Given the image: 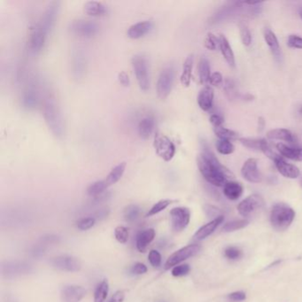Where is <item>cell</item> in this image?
<instances>
[{
    "instance_id": "obj_44",
    "label": "cell",
    "mask_w": 302,
    "mask_h": 302,
    "mask_svg": "<svg viewBox=\"0 0 302 302\" xmlns=\"http://www.w3.org/2000/svg\"><path fill=\"white\" fill-rule=\"evenodd\" d=\"M242 255V251L237 247H228L224 250V256L226 257L228 260H237L240 259Z\"/></svg>"
},
{
    "instance_id": "obj_35",
    "label": "cell",
    "mask_w": 302,
    "mask_h": 302,
    "mask_svg": "<svg viewBox=\"0 0 302 302\" xmlns=\"http://www.w3.org/2000/svg\"><path fill=\"white\" fill-rule=\"evenodd\" d=\"M214 131L215 136H217L220 140L231 141V140L238 139V134L236 131L227 128H224L223 126L214 128Z\"/></svg>"
},
{
    "instance_id": "obj_9",
    "label": "cell",
    "mask_w": 302,
    "mask_h": 302,
    "mask_svg": "<svg viewBox=\"0 0 302 302\" xmlns=\"http://www.w3.org/2000/svg\"><path fill=\"white\" fill-rule=\"evenodd\" d=\"M32 265L26 261L13 260L2 263L1 273L6 278H15L18 276H25L33 272Z\"/></svg>"
},
{
    "instance_id": "obj_12",
    "label": "cell",
    "mask_w": 302,
    "mask_h": 302,
    "mask_svg": "<svg viewBox=\"0 0 302 302\" xmlns=\"http://www.w3.org/2000/svg\"><path fill=\"white\" fill-rule=\"evenodd\" d=\"M170 219L173 231L181 232L188 226L191 220V211L188 208L177 207L171 209Z\"/></svg>"
},
{
    "instance_id": "obj_28",
    "label": "cell",
    "mask_w": 302,
    "mask_h": 302,
    "mask_svg": "<svg viewBox=\"0 0 302 302\" xmlns=\"http://www.w3.org/2000/svg\"><path fill=\"white\" fill-rule=\"evenodd\" d=\"M276 149L278 150L280 154L285 158L296 162H302V148L279 143L276 145Z\"/></svg>"
},
{
    "instance_id": "obj_45",
    "label": "cell",
    "mask_w": 302,
    "mask_h": 302,
    "mask_svg": "<svg viewBox=\"0 0 302 302\" xmlns=\"http://www.w3.org/2000/svg\"><path fill=\"white\" fill-rule=\"evenodd\" d=\"M204 46L209 51H215L219 46V38L213 33H208L204 41Z\"/></svg>"
},
{
    "instance_id": "obj_29",
    "label": "cell",
    "mask_w": 302,
    "mask_h": 302,
    "mask_svg": "<svg viewBox=\"0 0 302 302\" xmlns=\"http://www.w3.org/2000/svg\"><path fill=\"white\" fill-rule=\"evenodd\" d=\"M193 64H194V55L190 54L185 58L184 65H183L182 74L180 76V82H181L183 86H185V87H189L191 85Z\"/></svg>"
},
{
    "instance_id": "obj_33",
    "label": "cell",
    "mask_w": 302,
    "mask_h": 302,
    "mask_svg": "<svg viewBox=\"0 0 302 302\" xmlns=\"http://www.w3.org/2000/svg\"><path fill=\"white\" fill-rule=\"evenodd\" d=\"M198 73L199 82L202 85H207L208 83H209L210 76H211L210 63L205 56L199 58L198 64Z\"/></svg>"
},
{
    "instance_id": "obj_21",
    "label": "cell",
    "mask_w": 302,
    "mask_h": 302,
    "mask_svg": "<svg viewBox=\"0 0 302 302\" xmlns=\"http://www.w3.org/2000/svg\"><path fill=\"white\" fill-rule=\"evenodd\" d=\"M155 128V119L153 115L148 114L139 119L136 126V132L141 139L146 140L153 134Z\"/></svg>"
},
{
    "instance_id": "obj_11",
    "label": "cell",
    "mask_w": 302,
    "mask_h": 302,
    "mask_svg": "<svg viewBox=\"0 0 302 302\" xmlns=\"http://www.w3.org/2000/svg\"><path fill=\"white\" fill-rule=\"evenodd\" d=\"M200 248H202L200 246H198L197 244H192V245H189V246H186V247L179 249L178 251H176L173 254H171L169 257V259L166 261V270H169L170 268H174V267L176 266L177 264L182 263L184 260L194 256L195 254H197L200 251Z\"/></svg>"
},
{
    "instance_id": "obj_51",
    "label": "cell",
    "mask_w": 302,
    "mask_h": 302,
    "mask_svg": "<svg viewBox=\"0 0 302 302\" xmlns=\"http://www.w3.org/2000/svg\"><path fill=\"white\" fill-rule=\"evenodd\" d=\"M130 272L132 275H142L147 272V267L143 263H135L133 266L130 268Z\"/></svg>"
},
{
    "instance_id": "obj_41",
    "label": "cell",
    "mask_w": 302,
    "mask_h": 302,
    "mask_svg": "<svg viewBox=\"0 0 302 302\" xmlns=\"http://www.w3.org/2000/svg\"><path fill=\"white\" fill-rule=\"evenodd\" d=\"M239 29V36H240L241 42L245 46H251L252 44V34L248 29V27L245 23H240L238 24Z\"/></svg>"
},
{
    "instance_id": "obj_42",
    "label": "cell",
    "mask_w": 302,
    "mask_h": 302,
    "mask_svg": "<svg viewBox=\"0 0 302 302\" xmlns=\"http://www.w3.org/2000/svg\"><path fill=\"white\" fill-rule=\"evenodd\" d=\"M249 224L247 220H234V221L229 222L223 227V231L224 232H231V231H237L241 230L245 227H247Z\"/></svg>"
},
{
    "instance_id": "obj_38",
    "label": "cell",
    "mask_w": 302,
    "mask_h": 302,
    "mask_svg": "<svg viewBox=\"0 0 302 302\" xmlns=\"http://www.w3.org/2000/svg\"><path fill=\"white\" fill-rule=\"evenodd\" d=\"M140 214V208L136 205H129L125 208L124 212V218L129 223H133L138 218Z\"/></svg>"
},
{
    "instance_id": "obj_59",
    "label": "cell",
    "mask_w": 302,
    "mask_h": 302,
    "mask_svg": "<svg viewBox=\"0 0 302 302\" xmlns=\"http://www.w3.org/2000/svg\"><path fill=\"white\" fill-rule=\"evenodd\" d=\"M299 113L302 115V107L299 108Z\"/></svg>"
},
{
    "instance_id": "obj_47",
    "label": "cell",
    "mask_w": 302,
    "mask_h": 302,
    "mask_svg": "<svg viewBox=\"0 0 302 302\" xmlns=\"http://www.w3.org/2000/svg\"><path fill=\"white\" fill-rule=\"evenodd\" d=\"M96 223L94 217L82 218L79 221L76 222V227L80 231H88L93 227Z\"/></svg>"
},
{
    "instance_id": "obj_22",
    "label": "cell",
    "mask_w": 302,
    "mask_h": 302,
    "mask_svg": "<svg viewBox=\"0 0 302 302\" xmlns=\"http://www.w3.org/2000/svg\"><path fill=\"white\" fill-rule=\"evenodd\" d=\"M268 138L271 140H282L287 142L290 146H295L298 144V137L295 134L286 129H274L267 132Z\"/></svg>"
},
{
    "instance_id": "obj_53",
    "label": "cell",
    "mask_w": 302,
    "mask_h": 302,
    "mask_svg": "<svg viewBox=\"0 0 302 302\" xmlns=\"http://www.w3.org/2000/svg\"><path fill=\"white\" fill-rule=\"evenodd\" d=\"M204 210L208 217L216 218L222 215L221 211L217 208H215L211 205H206L204 207Z\"/></svg>"
},
{
    "instance_id": "obj_18",
    "label": "cell",
    "mask_w": 302,
    "mask_h": 302,
    "mask_svg": "<svg viewBox=\"0 0 302 302\" xmlns=\"http://www.w3.org/2000/svg\"><path fill=\"white\" fill-rule=\"evenodd\" d=\"M47 37L48 36H46V34L36 26L33 29L32 33L29 36V48L30 52L36 55L42 52L43 49L45 48L46 46Z\"/></svg>"
},
{
    "instance_id": "obj_8",
    "label": "cell",
    "mask_w": 302,
    "mask_h": 302,
    "mask_svg": "<svg viewBox=\"0 0 302 302\" xmlns=\"http://www.w3.org/2000/svg\"><path fill=\"white\" fill-rule=\"evenodd\" d=\"M153 147L155 153L160 159L169 163L175 154V146L172 140L164 134L157 132L153 139Z\"/></svg>"
},
{
    "instance_id": "obj_14",
    "label": "cell",
    "mask_w": 302,
    "mask_h": 302,
    "mask_svg": "<svg viewBox=\"0 0 302 302\" xmlns=\"http://www.w3.org/2000/svg\"><path fill=\"white\" fill-rule=\"evenodd\" d=\"M238 141L243 145L245 147L249 148V149L258 150L263 152L267 157H269L270 159H276L278 154H276L271 148L270 145L268 144L266 140L263 138H247V137H241L238 138Z\"/></svg>"
},
{
    "instance_id": "obj_1",
    "label": "cell",
    "mask_w": 302,
    "mask_h": 302,
    "mask_svg": "<svg viewBox=\"0 0 302 302\" xmlns=\"http://www.w3.org/2000/svg\"><path fill=\"white\" fill-rule=\"evenodd\" d=\"M202 152L197 157L198 170L207 182L216 187L224 186L234 174L223 165L205 141L202 142Z\"/></svg>"
},
{
    "instance_id": "obj_16",
    "label": "cell",
    "mask_w": 302,
    "mask_h": 302,
    "mask_svg": "<svg viewBox=\"0 0 302 302\" xmlns=\"http://www.w3.org/2000/svg\"><path fill=\"white\" fill-rule=\"evenodd\" d=\"M86 295V290L75 285L65 286L61 292L62 302H80Z\"/></svg>"
},
{
    "instance_id": "obj_34",
    "label": "cell",
    "mask_w": 302,
    "mask_h": 302,
    "mask_svg": "<svg viewBox=\"0 0 302 302\" xmlns=\"http://www.w3.org/2000/svg\"><path fill=\"white\" fill-rule=\"evenodd\" d=\"M126 167L127 163L124 162V163H119L111 170L110 173L107 175V178L104 179L108 187L111 185H115L117 182L120 181V178L124 175L125 170H126Z\"/></svg>"
},
{
    "instance_id": "obj_37",
    "label": "cell",
    "mask_w": 302,
    "mask_h": 302,
    "mask_svg": "<svg viewBox=\"0 0 302 302\" xmlns=\"http://www.w3.org/2000/svg\"><path fill=\"white\" fill-rule=\"evenodd\" d=\"M109 292V285L107 280H103L97 286V289L95 291L94 302H105Z\"/></svg>"
},
{
    "instance_id": "obj_52",
    "label": "cell",
    "mask_w": 302,
    "mask_h": 302,
    "mask_svg": "<svg viewBox=\"0 0 302 302\" xmlns=\"http://www.w3.org/2000/svg\"><path fill=\"white\" fill-rule=\"evenodd\" d=\"M228 298L230 300L233 302H240L243 301L245 299H247V294L246 292L243 291H237V292H231L229 295Z\"/></svg>"
},
{
    "instance_id": "obj_49",
    "label": "cell",
    "mask_w": 302,
    "mask_h": 302,
    "mask_svg": "<svg viewBox=\"0 0 302 302\" xmlns=\"http://www.w3.org/2000/svg\"><path fill=\"white\" fill-rule=\"evenodd\" d=\"M148 260L150 264L154 268H159L162 265V255L158 251H151L148 255Z\"/></svg>"
},
{
    "instance_id": "obj_7",
    "label": "cell",
    "mask_w": 302,
    "mask_h": 302,
    "mask_svg": "<svg viewBox=\"0 0 302 302\" xmlns=\"http://www.w3.org/2000/svg\"><path fill=\"white\" fill-rule=\"evenodd\" d=\"M70 32L79 38L91 39L99 33L100 28L97 23L91 19H80L72 22L69 26Z\"/></svg>"
},
{
    "instance_id": "obj_56",
    "label": "cell",
    "mask_w": 302,
    "mask_h": 302,
    "mask_svg": "<svg viewBox=\"0 0 302 302\" xmlns=\"http://www.w3.org/2000/svg\"><path fill=\"white\" fill-rule=\"evenodd\" d=\"M118 82L120 83V85H123L124 87H129L130 85V77L129 75L127 74L125 71H120L118 74Z\"/></svg>"
},
{
    "instance_id": "obj_13",
    "label": "cell",
    "mask_w": 302,
    "mask_h": 302,
    "mask_svg": "<svg viewBox=\"0 0 302 302\" xmlns=\"http://www.w3.org/2000/svg\"><path fill=\"white\" fill-rule=\"evenodd\" d=\"M53 268L67 272H76L81 270L82 263L77 258L71 255H59L51 260Z\"/></svg>"
},
{
    "instance_id": "obj_31",
    "label": "cell",
    "mask_w": 302,
    "mask_h": 302,
    "mask_svg": "<svg viewBox=\"0 0 302 302\" xmlns=\"http://www.w3.org/2000/svg\"><path fill=\"white\" fill-rule=\"evenodd\" d=\"M244 188L240 183L229 181L224 186V194L230 200H237L243 194Z\"/></svg>"
},
{
    "instance_id": "obj_19",
    "label": "cell",
    "mask_w": 302,
    "mask_h": 302,
    "mask_svg": "<svg viewBox=\"0 0 302 302\" xmlns=\"http://www.w3.org/2000/svg\"><path fill=\"white\" fill-rule=\"evenodd\" d=\"M275 163L277 171L286 178L295 179L299 176V169L293 164L287 163L284 157L278 155L273 160Z\"/></svg>"
},
{
    "instance_id": "obj_36",
    "label": "cell",
    "mask_w": 302,
    "mask_h": 302,
    "mask_svg": "<svg viewBox=\"0 0 302 302\" xmlns=\"http://www.w3.org/2000/svg\"><path fill=\"white\" fill-rule=\"evenodd\" d=\"M108 188L107 183L105 180L100 181H96L92 183L91 185H89L87 188V193L89 196L91 197H98L104 193L105 191Z\"/></svg>"
},
{
    "instance_id": "obj_40",
    "label": "cell",
    "mask_w": 302,
    "mask_h": 302,
    "mask_svg": "<svg viewBox=\"0 0 302 302\" xmlns=\"http://www.w3.org/2000/svg\"><path fill=\"white\" fill-rule=\"evenodd\" d=\"M172 203V200H170V199H162V200H159V202L153 205L152 208L146 214V217H149V216H153V215L159 214L163 210H165L166 208H168L169 205H171Z\"/></svg>"
},
{
    "instance_id": "obj_3",
    "label": "cell",
    "mask_w": 302,
    "mask_h": 302,
    "mask_svg": "<svg viewBox=\"0 0 302 302\" xmlns=\"http://www.w3.org/2000/svg\"><path fill=\"white\" fill-rule=\"evenodd\" d=\"M294 218L295 211L285 203L274 205L270 211V224L276 231H286L292 224Z\"/></svg>"
},
{
    "instance_id": "obj_32",
    "label": "cell",
    "mask_w": 302,
    "mask_h": 302,
    "mask_svg": "<svg viewBox=\"0 0 302 302\" xmlns=\"http://www.w3.org/2000/svg\"><path fill=\"white\" fill-rule=\"evenodd\" d=\"M155 237V231L153 229H148L140 232L136 237V248L140 253H145L150 244L153 242Z\"/></svg>"
},
{
    "instance_id": "obj_23",
    "label": "cell",
    "mask_w": 302,
    "mask_h": 302,
    "mask_svg": "<svg viewBox=\"0 0 302 302\" xmlns=\"http://www.w3.org/2000/svg\"><path fill=\"white\" fill-rule=\"evenodd\" d=\"M263 37H264L267 46H269V48L270 49L275 58L277 62H281L282 52H281L279 43H278L276 34L269 28H265L263 30Z\"/></svg>"
},
{
    "instance_id": "obj_30",
    "label": "cell",
    "mask_w": 302,
    "mask_h": 302,
    "mask_svg": "<svg viewBox=\"0 0 302 302\" xmlns=\"http://www.w3.org/2000/svg\"><path fill=\"white\" fill-rule=\"evenodd\" d=\"M84 12L91 17L105 16L107 13V7L98 1H88L84 6Z\"/></svg>"
},
{
    "instance_id": "obj_6",
    "label": "cell",
    "mask_w": 302,
    "mask_h": 302,
    "mask_svg": "<svg viewBox=\"0 0 302 302\" xmlns=\"http://www.w3.org/2000/svg\"><path fill=\"white\" fill-rule=\"evenodd\" d=\"M59 9H61V2L59 1L50 2L48 6L46 7V10L44 11L38 24L36 25L47 36L52 33L53 29L55 28L58 13H59Z\"/></svg>"
},
{
    "instance_id": "obj_26",
    "label": "cell",
    "mask_w": 302,
    "mask_h": 302,
    "mask_svg": "<svg viewBox=\"0 0 302 302\" xmlns=\"http://www.w3.org/2000/svg\"><path fill=\"white\" fill-rule=\"evenodd\" d=\"M38 92L35 88H27L22 97V105L26 110H33L38 104Z\"/></svg>"
},
{
    "instance_id": "obj_50",
    "label": "cell",
    "mask_w": 302,
    "mask_h": 302,
    "mask_svg": "<svg viewBox=\"0 0 302 302\" xmlns=\"http://www.w3.org/2000/svg\"><path fill=\"white\" fill-rule=\"evenodd\" d=\"M287 45L291 48L302 49V37L297 35H290Z\"/></svg>"
},
{
    "instance_id": "obj_60",
    "label": "cell",
    "mask_w": 302,
    "mask_h": 302,
    "mask_svg": "<svg viewBox=\"0 0 302 302\" xmlns=\"http://www.w3.org/2000/svg\"><path fill=\"white\" fill-rule=\"evenodd\" d=\"M299 16H300V18L302 19V10L300 11V13H299Z\"/></svg>"
},
{
    "instance_id": "obj_58",
    "label": "cell",
    "mask_w": 302,
    "mask_h": 302,
    "mask_svg": "<svg viewBox=\"0 0 302 302\" xmlns=\"http://www.w3.org/2000/svg\"><path fill=\"white\" fill-rule=\"evenodd\" d=\"M258 124H259L260 130H263V128L265 126V122H264V119H263V117H260V118H259V120H258Z\"/></svg>"
},
{
    "instance_id": "obj_25",
    "label": "cell",
    "mask_w": 302,
    "mask_h": 302,
    "mask_svg": "<svg viewBox=\"0 0 302 302\" xmlns=\"http://www.w3.org/2000/svg\"><path fill=\"white\" fill-rule=\"evenodd\" d=\"M214 92L211 86H204L198 92V107L200 109L208 112L211 109L214 103Z\"/></svg>"
},
{
    "instance_id": "obj_61",
    "label": "cell",
    "mask_w": 302,
    "mask_h": 302,
    "mask_svg": "<svg viewBox=\"0 0 302 302\" xmlns=\"http://www.w3.org/2000/svg\"><path fill=\"white\" fill-rule=\"evenodd\" d=\"M300 185H301V187H302V178H301V181H300Z\"/></svg>"
},
{
    "instance_id": "obj_62",
    "label": "cell",
    "mask_w": 302,
    "mask_h": 302,
    "mask_svg": "<svg viewBox=\"0 0 302 302\" xmlns=\"http://www.w3.org/2000/svg\"><path fill=\"white\" fill-rule=\"evenodd\" d=\"M159 302H165V301H159Z\"/></svg>"
},
{
    "instance_id": "obj_2",
    "label": "cell",
    "mask_w": 302,
    "mask_h": 302,
    "mask_svg": "<svg viewBox=\"0 0 302 302\" xmlns=\"http://www.w3.org/2000/svg\"><path fill=\"white\" fill-rule=\"evenodd\" d=\"M43 114L46 125L53 136L57 138H62L65 136V122L54 96H46L43 104Z\"/></svg>"
},
{
    "instance_id": "obj_24",
    "label": "cell",
    "mask_w": 302,
    "mask_h": 302,
    "mask_svg": "<svg viewBox=\"0 0 302 302\" xmlns=\"http://www.w3.org/2000/svg\"><path fill=\"white\" fill-rule=\"evenodd\" d=\"M224 221V215H220V216L213 219L208 224H205L202 227L199 228L197 232L194 234L195 239L202 240V239H205V238L209 237L211 234L214 233L215 230L223 224Z\"/></svg>"
},
{
    "instance_id": "obj_57",
    "label": "cell",
    "mask_w": 302,
    "mask_h": 302,
    "mask_svg": "<svg viewBox=\"0 0 302 302\" xmlns=\"http://www.w3.org/2000/svg\"><path fill=\"white\" fill-rule=\"evenodd\" d=\"M125 294L124 291H117L114 295L111 297L108 302H124Z\"/></svg>"
},
{
    "instance_id": "obj_10",
    "label": "cell",
    "mask_w": 302,
    "mask_h": 302,
    "mask_svg": "<svg viewBox=\"0 0 302 302\" xmlns=\"http://www.w3.org/2000/svg\"><path fill=\"white\" fill-rule=\"evenodd\" d=\"M265 202L259 194H252L245 198L237 206V211L244 217H250L253 214L263 209Z\"/></svg>"
},
{
    "instance_id": "obj_4",
    "label": "cell",
    "mask_w": 302,
    "mask_h": 302,
    "mask_svg": "<svg viewBox=\"0 0 302 302\" xmlns=\"http://www.w3.org/2000/svg\"><path fill=\"white\" fill-rule=\"evenodd\" d=\"M131 65L140 90L147 91L150 89V71L148 62L143 54H136L131 58Z\"/></svg>"
},
{
    "instance_id": "obj_39",
    "label": "cell",
    "mask_w": 302,
    "mask_h": 302,
    "mask_svg": "<svg viewBox=\"0 0 302 302\" xmlns=\"http://www.w3.org/2000/svg\"><path fill=\"white\" fill-rule=\"evenodd\" d=\"M216 150L219 153L224 155L231 154L235 151V146L229 140H218L216 142Z\"/></svg>"
},
{
    "instance_id": "obj_55",
    "label": "cell",
    "mask_w": 302,
    "mask_h": 302,
    "mask_svg": "<svg viewBox=\"0 0 302 302\" xmlns=\"http://www.w3.org/2000/svg\"><path fill=\"white\" fill-rule=\"evenodd\" d=\"M209 122L210 124L213 125L214 128H218V127L223 126L224 123V117L220 115V114H212L210 118H209Z\"/></svg>"
},
{
    "instance_id": "obj_27",
    "label": "cell",
    "mask_w": 302,
    "mask_h": 302,
    "mask_svg": "<svg viewBox=\"0 0 302 302\" xmlns=\"http://www.w3.org/2000/svg\"><path fill=\"white\" fill-rule=\"evenodd\" d=\"M218 38H219V48L221 50L222 54L225 58L228 65L231 68H235V66H236L235 55H234L233 51H232L231 46H230V43L228 41V39L223 34L219 35Z\"/></svg>"
},
{
    "instance_id": "obj_46",
    "label": "cell",
    "mask_w": 302,
    "mask_h": 302,
    "mask_svg": "<svg viewBox=\"0 0 302 302\" xmlns=\"http://www.w3.org/2000/svg\"><path fill=\"white\" fill-rule=\"evenodd\" d=\"M114 237L119 243L125 244L129 239V230L124 226H118L114 230Z\"/></svg>"
},
{
    "instance_id": "obj_15",
    "label": "cell",
    "mask_w": 302,
    "mask_h": 302,
    "mask_svg": "<svg viewBox=\"0 0 302 302\" xmlns=\"http://www.w3.org/2000/svg\"><path fill=\"white\" fill-rule=\"evenodd\" d=\"M241 175L247 182L259 184L261 182V175L258 169V162L256 159L250 158L247 159L241 169Z\"/></svg>"
},
{
    "instance_id": "obj_54",
    "label": "cell",
    "mask_w": 302,
    "mask_h": 302,
    "mask_svg": "<svg viewBox=\"0 0 302 302\" xmlns=\"http://www.w3.org/2000/svg\"><path fill=\"white\" fill-rule=\"evenodd\" d=\"M209 83H210V85L215 86V87H219L220 85H223L224 77H223L221 73H219V72H214V73H213L211 76H210Z\"/></svg>"
},
{
    "instance_id": "obj_5",
    "label": "cell",
    "mask_w": 302,
    "mask_h": 302,
    "mask_svg": "<svg viewBox=\"0 0 302 302\" xmlns=\"http://www.w3.org/2000/svg\"><path fill=\"white\" fill-rule=\"evenodd\" d=\"M175 81V68L173 65H167L162 69L156 84V92L159 99L164 100L172 91Z\"/></svg>"
},
{
    "instance_id": "obj_43",
    "label": "cell",
    "mask_w": 302,
    "mask_h": 302,
    "mask_svg": "<svg viewBox=\"0 0 302 302\" xmlns=\"http://www.w3.org/2000/svg\"><path fill=\"white\" fill-rule=\"evenodd\" d=\"M224 91H225L226 96L230 98V100L237 98V88H236V85H235L233 80L227 79L225 81V84H224Z\"/></svg>"
},
{
    "instance_id": "obj_20",
    "label": "cell",
    "mask_w": 302,
    "mask_h": 302,
    "mask_svg": "<svg viewBox=\"0 0 302 302\" xmlns=\"http://www.w3.org/2000/svg\"><path fill=\"white\" fill-rule=\"evenodd\" d=\"M153 23L150 19L135 23L127 30V36L130 39H139L146 36L153 29Z\"/></svg>"
},
{
    "instance_id": "obj_17",
    "label": "cell",
    "mask_w": 302,
    "mask_h": 302,
    "mask_svg": "<svg viewBox=\"0 0 302 302\" xmlns=\"http://www.w3.org/2000/svg\"><path fill=\"white\" fill-rule=\"evenodd\" d=\"M71 66L72 74L75 79H82L85 76L86 68H87V63H86L85 53L80 49L75 50L73 53Z\"/></svg>"
},
{
    "instance_id": "obj_48",
    "label": "cell",
    "mask_w": 302,
    "mask_h": 302,
    "mask_svg": "<svg viewBox=\"0 0 302 302\" xmlns=\"http://www.w3.org/2000/svg\"><path fill=\"white\" fill-rule=\"evenodd\" d=\"M191 271V268L188 264H182V265H177V266L173 268L171 274L173 276L179 277V276H186L189 272Z\"/></svg>"
}]
</instances>
